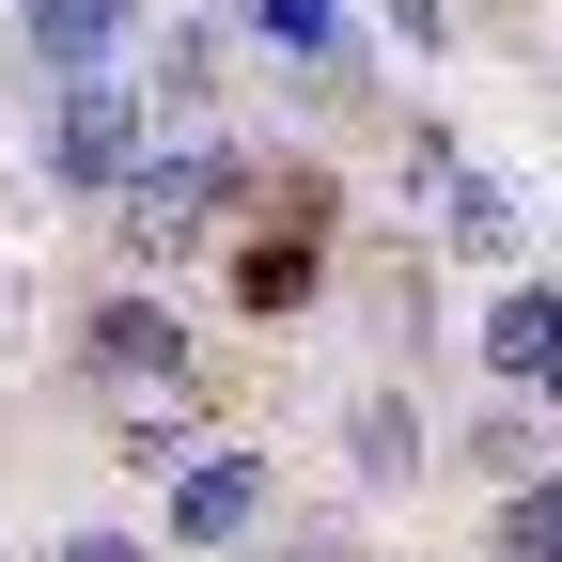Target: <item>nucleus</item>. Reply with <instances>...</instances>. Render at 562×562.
<instances>
[{
  "label": "nucleus",
  "mask_w": 562,
  "mask_h": 562,
  "mask_svg": "<svg viewBox=\"0 0 562 562\" xmlns=\"http://www.w3.org/2000/svg\"><path fill=\"white\" fill-rule=\"evenodd\" d=\"M235 203H250V157H235V140H157V157L110 188V235H125V266H157V281H172L203 235L235 220Z\"/></svg>",
  "instance_id": "f257e3e1"
},
{
  "label": "nucleus",
  "mask_w": 562,
  "mask_h": 562,
  "mask_svg": "<svg viewBox=\"0 0 562 562\" xmlns=\"http://www.w3.org/2000/svg\"><path fill=\"white\" fill-rule=\"evenodd\" d=\"M63 360H79V391H94V406H157V391H203V344H188V313L157 297V281L94 297L79 328H63Z\"/></svg>",
  "instance_id": "f03ea898"
},
{
  "label": "nucleus",
  "mask_w": 562,
  "mask_h": 562,
  "mask_svg": "<svg viewBox=\"0 0 562 562\" xmlns=\"http://www.w3.org/2000/svg\"><path fill=\"white\" fill-rule=\"evenodd\" d=\"M140 157H157V110H140V79H110V63L47 79V188H63V203H110Z\"/></svg>",
  "instance_id": "7ed1b4c3"
},
{
  "label": "nucleus",
  "mask_w": 562,
  "mask_h": 562,
  "mask_svg": "<svg viewBox=\"0 0 562 562\" xmlns=\"http://www.w3.org/2000/svg\"><path fill=\"white\" fill-rule=\"evenodd\" d=\"M406 188H422V220H438V250H469V266H516V188L484 172V157H469L438 110H406Z\"/></svg>",
  "instance_id": "20e7f679"
},
{
  "label": "nucleus",
  "mask_w": 562,
  "mask_h": 562,
  "mask_svg": "<svg viewBox=\"0 0 562 562\" xmlns=\"http://www.w3.org/2000/svg\"><path fill=\"white\" fill-rule=\"evenodd\" d=\"M266 516H281V453H250V438H203L188 469H172V547L203 562V547H266Z\"/></svg>",
  "instance_id": "39448f33"
},
{
  "label": "nucleus",
  "mask_w": 562,
  "mask_h": 562,
  "mask_svg": "<svg viewBox=\"0 0 562 562\" xmlns=\"http://www.w3.org/2000/svg\"><path fill=\"white\" fill-rule=\"evenodd\" d=\"M484 360H501V391H531L547 422H562V281H501V313H484Z\"/></svg>",
  "instance_id": "423d86ee"
},
{
  "label": "nucleus",
  "mask_w": 562,
  "mask_h": 562,
  "mask_svg": "<svg viewBox=\"0 0 562 562\" xmlns=\"http://www.w3.org/2000/svg\"><path fill=\"white\" fill-rule=\"evenodd\" d=\"M344 469H360V484H422V469H438L422 391H344Z\"/></svg>",
  "instance_id": "0eeeda50"
},
{
  "label": "nucleus",
  "mask_w": 562,
  "mask_h": 562,
  "mask_svg": "<svg viewBox=\"0 0 562 562\" xmlns=\"http://www.w3.org/2000/svg\"><path fill=\"white\" fill-rule=\"evenodd\" d=\"M313 281H328V235H281V220H235V313H313Z\"/></svg>",
  "instance_id": "6e6552de"
},
{
  "label": "nucleus",
  "mask_w": 562,
  "mask_h": 562,
  "mask_svg": "<svg viewBox=\"0 0 562 562\" xmlns=\"http://www.w3.org/2000/svg\"><path fill=\"white\" fill-rule=\"evenodd\" d=\"M140 110H157V140H203V110H220V32H203V16L157 32V63H140Z\"/></svg>",
  "instance_id": "1a4fd4ad"
},
{
  "label": "nucleus",
  "mask_w": 562,
  "mask_h": 562,
  "mask_svg": "<svg viewBox=\"0 0 562 562\" xmlns=\"http://www.w3.org/2000/svg\"><path fill=\"white\" fill-rule=\"evenodd\" d=\"M125 16H140V0H16V47L47 63V79H79V63L125 47Z\"/></svg>",
  "instance_id": "9d476101"
},
{
  "label": "nucleus",
  "mask_w": 562,
  "mask_h": 562,
  "mask_svg": "<svg viewBox=\"0 0 562 562\" xmlns=\"http://www.w3.org/2000/svg\"><path fill=\"white\" fill-rule=\"evenodd\" d=\"M235 220H281V235H344V172L328 157H250V203Z\"/></svg>",
  "instance_id": "9b49d317"
},
{
  "label": "nucleus",
  "mask_w": 562,
  "mask_h": 562,
  "mask_svg": "<svg viewBox=\"0 0 562 562\" xmlns=\"http://www.w3.org/2000/svg\"><path fill=\"white\" fill-rule=\"evenodd\" d=\"M547 438H562V422H547L531 391H501V406L469 422V469H484V484H531V453H547Z\"/></svg>",
  "instance_id": "f8f14e48"
},
{
  "label": "nucleus",
  "mask_w": 562,
  "mask_h": 562,
  "mask_svg": "<svg viewBox=\"0 0 562 562\" xmlns=\"http://www.w3.org/2000/svg\"><path fill=\"white\" fill-rule=\"evenodd\" d=\"M250 32L281 63H313V79H344V0H250Z\"/></svg>",
  "instance_id": "ddd939ff"
},
{
  "label": "nucleus",
  "mask_w": 562,
  "mask_h": 562,
  "mask_svg": "<svg viewBox=\"0 0 562 562\" xmlns=\"http://www.w3.org/2000/svg\"><path fill=\"white\" fill-rule=\"evenodd\" d=\"M360 281H375V313H391V344L422 360V344H438V281H422V250H375Z\"/></svg>",
  "instance_id": "4468645a"
},
{
  "label": "nucleus",
  "mask_w": 562,
  "mask_h": 562,
  "mask_svg": "<svg viewBox=\"0 0 562 562\" xmlns=\"http://www.w3.org/2000/svg\"><path fill=\"white\" fill-rule=\"evenodd\" d=\"M501 562H562V469L501 484Z\"/></svg>",
  "instance_id": "2eb2a0df"
},
{
  "label": "nucleus",
  "mask_w": 562,
  "mask_h": 562,
  "mask_svg": "<svg viewBox=\"0 0 562 562\" xmlns=\"http://www.w3.org/2000/svg\"><path fill=\"white\" fill-rule=\"evenodd\" d=\"M266 562H360V516H266Z\"/></svg>",
  "instance_id": "dca6fc26"
},
{
  "label": "nucleus",
  "mask_w": 562,
  "mask_h": 562,
  "mask_svg": "<svg viewBox=\"0 0 562 562\" xmlns=\"http://www.w3.org/2000/svg\"><path fill=\"white\" fill-rule=\"evenodd\" d=\"M47 562H157V547H140V531H63Z\"/></svg>",
  "instance_id": "f3484780"
}]
</instances>
